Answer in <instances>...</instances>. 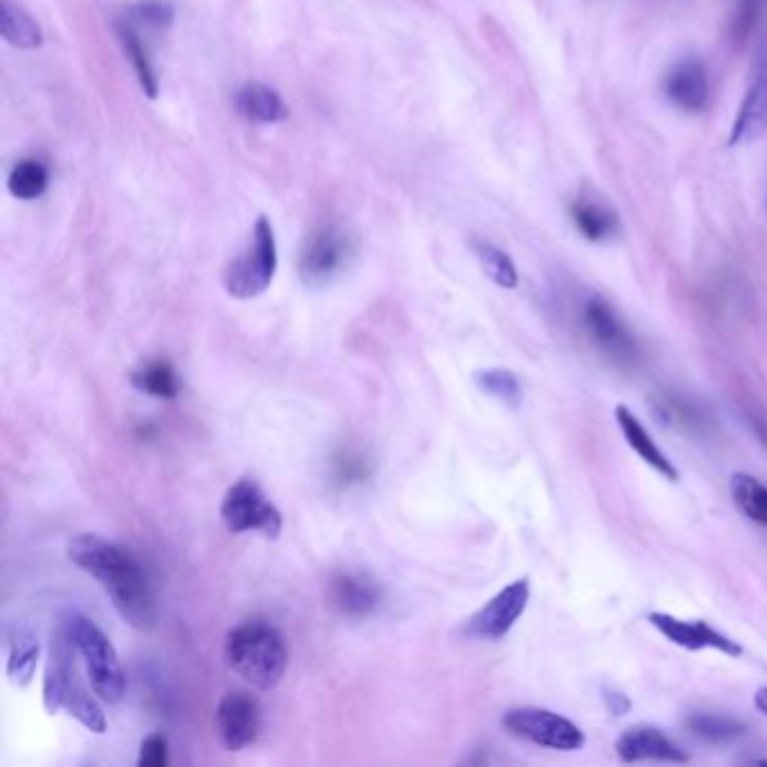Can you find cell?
Wrapping results in <instances>:
<instances>
[{"instance_id":"6da1fadb","label":"cell","mask_w":767,"mask_h":767,"mask_svg":"<svg viewBox=\"0 0 767 767\" xmlns=\"http://www.w3.org/2000/svg\"><path fill=\"white\" fill-rule=\"evenodd\" d=\"M68 558L98 579L120 617L138 630L153 628L158 619L153 588L140 560L122 545L81 534L68 545Z\"/></svg>"},{"instance_id":"d6986e66","label":"cell","mask_w":767,"mask_h":767,"mask_svg":"<svg viewBox=\"0 0 767 767\" xmlns=\"http://www.w3.org/2000/svg\"><path fill=\"white\" fill-rule=\"evenodd\" d=\"M131 386L153 399L171 401L180 395V382L176 369L165 358H153L142 362L138 369L131 371Z\"/></svg>"},{"instance_id":"7c38bea8","label":"cell","mask_w":767,"mask_h":767,"mask_svg":"<svg viewBox=\"0 0 767 767\" xmlns=\"http://www.w3.org/2000/svg\"><path fill=\"white\" fill-rule=\"evenodd\" d=\"M664 94L670 104L687 113H703L711 98L707 68L698 59L670 66L664 74Z\"/></svg>"},{"instance_id":"44dd1931","label":"cell","mask_w":767,"mask_h":767,"mask_svg":"<svg viewBox=\"0 0 767 767\" xmlns=\"http://www.w3.org/2000/svg\"><path fill=\"white\" fill-rule=\"evenodd\" d=\"M118 37H120V43H122L124 52L129 54V59H131V63L136 68V74L140 79L142 90L147 92V98L156 100L158 98V90H160L158 74H156L153 61H151L149 50L145 48L138 30L133 28L131 21H122V23H118Z\"/></svg>"},{"instance_id":"2e32d148","label":"cell","mask_w":767,"mask_h":767,"mask_svg":"<svg viewBox=\"0 0 767 767\" xmlns=\"http://www.w3.org/2000/svg\"><path fill=\"white\" fill-rule=\"evenodd\" d=\"M235 104L239 116L257 124H279L283 120H289V107L283 104L281 94L261 81L246 83L237 92Z\"/></svg>"},{"instance_id":"ba28073f","label":"cell","mask_w":767,"mask_h":767,"mask_svg":"<svg viewBox=\"0 0 767 767\" xmlns=\"http://www.w3.org/2000/svg\"><path fill=\"white\" fill-rule=\"evenodd\" d=\"M584 322L592 342L615 365L626 367V369L641 365L639 342L635 340V336L628 331V327L621 322V318L615 313V309L606 300L590 298L584 307Z\"/></svg>"},{"instance_id":"8992f818","label":"cell","mask_w":767,"mask_h":767,"mask_svg":"<svg viewBox=\"0 0 767 767\" xmlns=\"http://www.w3.org/2000/svg\"><path fill=\"white\" fill-rule=\"evenodd\" d=\"M221 520L230 534L257 531L268 540L279 538L283 520L279 509L263 496L261 487L250 477L235 482L221 502Z\"/></svg>"},{"instance_id":"7402d4cb","label":"cell","mask_w":767,"mask_h":767,"mask_svg":"<svg viewBox=\"0 0 767 767\" xmlns=\"http://www.w3.org/2000/svg\"><path fill=\"white\" fill-rule=\"evenodd\" d=\"M734 505L756 525L767 527V487L747 472H734L729 479Z\"/></svg>"},{"instance_id":"1f68e13d","label":"cell","mask_w":767,"mask_h":767,"mask_svg":"<svg viewBox=\"0 0 767 767\" xmlns=\"http://www.w3.org/2000/svg\"><path fill=\"white\" fill-rule=\"evenodd\" d=\"M131 21L145 23L153 30H165L173 23V8L162 0H142V3L131 8Z\"/></svg>"},{"instance_id":"e0dca14e","label":"cell","mask_w":767,"mask_h":767,"mask_svg":"<svg viewBox=\"0 0 767 767\" xmlns=\"http://www.w3.org/2000/svg\"><path fill=\"white\" fill-rule=\"evenodd\" d=\"M615 417H617V424L626 437V441L630 444V448L648 464L653 466L655 470H659L664 477L668 479H676L680 477L678 468L670 464V459L659 450V446L653 441V437L646 432V428L639 424V419L626 408V406H617L615 410Z\"/></svg>"},{"instance_id":"ffe728a7","label":"cell","mask_w":767,"mask_h":767,"mask_svg":"<svg viewBox=\"0 0 767 767\" xmlns=\"http://www.w3.org/2000/svg\"><path fill=\"white\" fill-rule=\"evenodd\" d=\"M63 709L77 718L86 729H90L92 734H104L107 731V716L104 709L100 707V703L90 696L88 689H83L77 680H74V670H68V680H66V691H63Z\"/></svg>"},{"instance_id":"603a6c76","label":"cell","mask_w":767,"mask_h":767,"mask_svg":"<svg viewBox=\"0 0 767 767\" xmlns=\"http://www.w3.org/2000/svg\"><path fill=\"white\" fill-rule=\"evenodd\" d=\"M571 221H574V226L579 228V232L590 241H606V239L615 237L619 230L617 217L610 210H606V208H601L588 199L571 203Z\"/></svg>"},{"instance_id":"4316f807","label":"cell","mask_w":767,"mask_h":767,"mask_svg":"<svg viewBox=\"0 0 767 767\" xmlns=\"http://www.w3.org/2000/svg\"><path fill=\"white\" fill-rule=\"evenodd\" d=\"M685 725L691 734L711 743H727L745 734V727L738 720L727 718V716H716V714H703V711L691 714Z\"/></svg>"},{"instance_id":"836d02e7","label":"cell","mask_w":767,"mask_h":767,"mask_svg":"<svg viewBox=\"0 0 767 767\" xmlns=\"http://www.w3.org/2000/svg\"><path fill=\"white\" fill-rule=\"evenodd\" d=\"M604 700H606V707L612 716H624L630 711V700L624 696V694H617V691H606L604 694Z\"/></svg>"},{"instance_id":"8fae6325","label":"cell","mask_w":767,"mask_h":767,"mask_svg":"<svg viewBox=\"0 0 767 767\" xmlns=\"http://www.w3.org/2000/svg\"><path fill=\"white\" fill-rule=\"evenodd\" d=\"M767 131V41L760 46L749 88L731 127L729 145L743 147L763 138Z\"/></svg>"},{"instance_id":"9a60e30c","label":"cell","mask_w":767,"mask_h":767,"mask_svg":"<svg viewBox=\"0 0 767 767\" xmlns=\"http://www.w3.org/2000/svg\"><path fill=\"white\" fill-rule=\"evenodd\" d=\"M617 754L626 763L635 760H668V763H687L689 756L670 743L659 729L653 727H630L617 740Z\"/></svg>"},{"instance_id":"52a82bcc","label":"cell","mask_w":767,"mask_h":767,"mask_svg":"<svg viewBox=\"0 0 767 767\" xmlns=\"http://www.w3.org/2000/svg\"><path fill=\"white\" fill-rule=\"evenodd\" d=\"M502 727L516 738L560 751L579 749L586 743L584 731L571 720L538 707H520L507 711L502 718Z\"/></svg>"},{"instance_id":"f1b7e54d","label":"cell","mask_w":767,"mask_h":767,"mask_svg":"<svg viewBox=\"0 0 767 767\" xmlns=\"http://www.w3.org/2000/svg\"><path fill=\"white\" fill-rule=\"evenodd\" d=\"M70 664L66 657L52 650L48 666H46V678H43V707L48 714H57L63 709V691H66V680H68Z\"/></svg>"},{"instance_id":"83f0119b","label":"cell","mask_w":767,"mask_h":767,"mask_svg":"<svg viewBox=\"0 0 767 767\" xmlns=\"http://www.w3.org/2000/svg\"><path fill=\"white\" fill-rule=\"evenodd\" d=\"M475 382L479 390L509 404L511 408L520 406V399H522L520 380L509 369H482L475 373Z\"/></svg>"},{"instance_id":"4dcf8cb0","label":"cell","mask_w":767,"mask_h":767,"mask_svg":"<svg viewBox=\"0 0 767 767\" xmlns=\"http://www.w3.org/2000/svg\"><path fill=\"white\" fill-rule=\"evenodd\" d=\"M657 412L664 417L666 424H676L678 428H685L689 432H698L700 428H705L703 412L678 397H661L657 404Z\"/></svg>"},{"instance_id":"5b68a950","label":"cell","mask_w":767,"mask_h":767,"mask_svg":"<svg viewBox=\"0 0 767 767\" xmlns=\"http://www.w3.org/2000/svg\"><path fill=\"white\" fill-rule=\"evenodd\" d=\"M277 272V243L272 226L259 217L252 230L250 246L243 255L232 259L223 272V286L235 300H252L272 283Z\"/></svg>"},{"instance_id":"3957f363","label":"cell","mask_w":767,"mask_h":767,"mask_svg":"<svg viewBox=\"0 0 767 767\" xmlns=\"http://www.w3.org/2000/svg\"><path fill=\"white\" fill-rule=\"evenodd\" d=\"M66 639L74 646L86 664V674L94 696L109 705H118L127 691V676L120 657L107 632L92 619L70 612L66 624Z\"/></svg>"},{"instance_id":"cb8c5ba5","label":"cell","mask_w":767,"mask_h":767,"mask_svg":"<svg viewBox=\"0 0 767 767\" xmlns=\"http://www.w3.org/2000/svg\"><path fill=\"white\" fill-rule=\"evenodd\" d=\"M39 641L28 632H17L10 644V659H8V678L17 687H28L37 674L39 666Z\"/></svg>"},{"instance_id":"d4e9b609","label":"cell","mask_w":767,"mask_h":767,"mask_svg":"<svg viewBox=\"0 0 767 767\" xmlns=\"http://www.w3.org/2000/svg\"><path fill=\"white\" fill-rule=\"evenodd\" d=\"M50 182V173L43 162L39 160H21L8 176L10 195L19 201H37L46 195Z\"/></svg>"},{"instance_id":"30bf717a","label":"cell","mask_w":767,"mask_h":767,"mask_svg":"<svg viewBox=\"0 0 767 767\" xmlns=\"http://www.w3.org/2000/svg\"><path fill=\"white\" fill-rule=\"evenodd\" d=\"M215 725L221 745L228 751H241L261 731V705L246 691H232L219 703Z\"/></svg>"},{"instance_id":"484cf974","label":"cell","mask_w":767,"mask_h":767,"mask_svg":"<svg viewBox=\"0 0 767 767\" xmlns=\"http://www.w3.org/2000/svg\"><path fill=\"white\" fill-rule=\"evenodd\" d=\"M472 250H475L479 263H482V268L491 281H496L500 289H516L518 270L505 250H500L498 246H494L489 241H479V239L472 241Z\"/></svg>"},{"instance_id":"4fadbf2b","label":"cell","mask_w":767,"mask_h":767,"mask_svg":"<svg viewBox=\"0 0 767 767\" xmlns=\"http://www.w3.org/2000/svg\"><path fill=\"white\" fill-rule=\"evenodd\" d=\"M329 604L342 617L360 619L371 615L380 604V588L362 571H336L327 588Z\"/></svg>"},{"instance_id":"ac0fdd59","label":"cell","mask_w":767,"mask_h":767,"mask_svg":"<svg viewBox=\"0 0 767 767\" xmlns=\"http://www.w3.org/2000/svg\"><path fill=\"white\" fill-rule=\"evenodd\" d=\"M0 34L21 50H37L43 46V30L39 21L14 0H0Z\"/></svg>"},{"instance_id":"7a4b0ae2","label":"cell","mask_w":767,"mask_h":767,"mask_svg":"<svg viewBox=\"0 0 767 767\" xmlns=\"http://www.w3.org/2000/svg\"><path fill=\"white\" fill-rule=\"evenodd\" d=\"M226 661L255 689H275L289 666V646L277 626L266 619H248L226 637Z\"/></svg>"},{"instance_id":"e575fe53","label":"cell","mask_w":767,"mask_h":767,"mask_svg":"<svg viewBox=\"0 0 767 767\" xmlns=\"http://www.w3.org/2000/svg\"><path fill=\"white\" fill-rule=\"evenodd\" d=\"M754 705H756V709H758V711H760L763 716H767V687H765V689H758V691H756Z\"/></svg>"},{"instance_id":"277c9868","label":"cell","mask_w":767,"mask_h":767,"mask_svg":"<svg viewBox=\"0 0 767 767\" xmlns=\"http://www.w3.org/2000/svg\"><path fill=\"white\" fill-rule=\"evenodd\" d=\"M358 241L356 235L338 223H327L318 228L305 243L298 270L300 279L311 289L338 281L356 261Z\"/></svg>"},{"instance_id":"5bb4252c","label":"cell","mask_w":767,"mask_h":767,"mask_svg":"<svg viewBox=\"0 0 767 767\" xmlns=\"http://www.w3.org/2000/svg\"><path fill=\"white\" fill-rule=\"evenodd\" d=\"M648 619L668 641H674L683 648H689V650L716 648V650L731 655V657L743 655V648L736 641L720 635L718 630H714L705 621H683V619H676V617L664 615V612H653Z\"/></svg>"},{"instance_id":"9c48e42d","label":"cell","mask_w":767,"mask_h":767,"mask_svg":"<svg viewBox=\"0 0 767 767\" xmlns=\"http://www.w3.org/2000/svg\"><path fill=\"white\" fill-rule=\"evenodd\" d=\"M529 595H531L529 579H518L509 584L505 590H500L491 601H487L464 624L461 632L470 639H485V641L502 639L522 617L529 604Z\"/></svg>"},{"instance_id":"d6a6232c","label":"cell","mask_w":767,"mask_h":767,"mask_svg":"<svg viewBox=\"0 0 767 767\" xmlns=\"http://www.w3.org/2000/svg\"><path fill=\"white\" fill-rule=\"evenodd\" d=\"M169 763V749L167 738L162 734H151L140 745L138 765L140 767H165Z\"/></svg>"},{"instance_id":"f546056e","label":"cell","mask_w":767,"mask_h":767,"mask_svg":"<svg viewBox=\"0 0 767 767\" xmlns=\"http://www.w3.org/2000/svg\"><path fill=\"white\" fill-rule=\"evenodd\" d=\"M767 10V0H738L729 19V41L743 46L758 28Z\"/></svg>"}]
</instances>
